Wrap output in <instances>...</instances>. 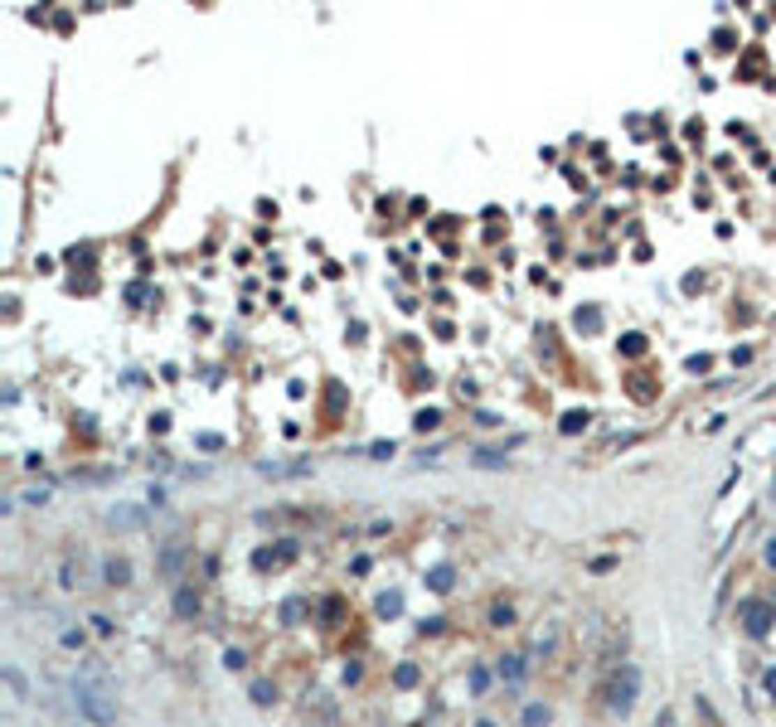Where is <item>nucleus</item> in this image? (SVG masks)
Listing matches in <instances>:
<instances>
[{
    "mask_svg": "<svg viewBox=\"0 0 776 727\" xmlns=\"http://www.w3.org/2000/svg\"><path fill=\"white\" fill-rule=\"evenodd\" d=\"M471 689H476V694H485V689H490V674H485V669H476V674H471Z\"/></svg>",
    "mask_w": 776,
    "mask_h": 727,
    "instance_id": "a878e982",
    "label": "nucleus"
},
{
    "mask_svg": "<svg viewBox=\"0 0 776 727\" xmlns=\"http://www.w3.org/2000/svg\"><path fill=\"white\" fill-rule=\"evenodd\" d=\"M476 727H495V723H476Z\"/></svg>",
    "mask_w": 776,
    "mask_h": 727,
    "instance_id": "c756f323",
    "label": "nucleus"
},
{
    "mask_svg": "<svg viewBox=\"0 0 776 727\" xmlns=\"http://www.w3.org/2000/svg\"><path fill=\"white\" fill-rule=\"evenodd\" d=\"M88 625H93V630H97V635H112V630H117V625H112V621H107V616H93V621H88Z\"/></svg>",
    "mask_w": 776,
    "mask_h": 727,
    "instance_id": "cd10ccee",
    "label": "nucleus"
},
{
    "mask_svg": "<svg viewBox=\"0 0 776 727\" xmlns=\"http://www.w3.org/2000/svg\"><path fill=\"white\" fill-rule=\"evenodd\" d=\"M549 723H553L549 703H529V708H524V727H549Z\"/></svg>",
    "mask_w": 776,
    "mask_h": 727,
    "instance_id": "4468645a",
    "label": "nucleus"
},
{
    "mask_svg": "<svg viewBox=\"0 0 776 727\" xmlns=\"http://www.w3.org/2000/svg\"><path fill=\"white\" fill-rule=\"evenodd\" d=\"M398 611H403V597H398V592H384V597H379V616H398Z\"/></svg>",
    "mask_w": 776,
    "mask_h": 727,
    "instance_id": "a211bd4d",
    "label": "nucleus"
},
{
    "mask_svg": "<svg viewBox=\"0 0 776 727\" xmlns=\"http://www.w3.org/2000/svg\"><path fill=\"white\" fill-rule=\"evenodd\" d=\"M59 587H64V592H83V587H93V563H88V553H68V558H64V567H59Z\"/></svg>",
    "mask_w": 776,
    "mask_h": 727,
    "instance_id": "20e7f679",
    "label": "nucleus"
},
{
    "mask_svg": "<svg viewBox=\"0 0 776 727\" xmlns=\"http://www.w3.org/2000/svg\"><path fill=\"white\" fill-rule=\"evenodd\" d=\"M393 684H398V689H412V684H417V669H412V664H403V669L393 674Z\"/></svg>",
    "mask_w": 776,
    "mask_h": 727,
    "instance_id": "412c9836",
    "label": "nucleus"
},
{
    "mask_svg": "<svg viewBox=\"0 0 776 727\" xmlns=\"http://www.w3.org/2000/svg\"><path fill=\"white\" fill-rule=\"evenodd\" d=\"M49 495H54L49 485H34V490H24L20 500H24V505H49Z\"/></svg>",
    "mask_w": 776,
    "mask_h": 727,
    "instance_id": "6ab92c4d",
    "label": "nucleus"
},
{
    "mask_svg": "<svg viewBox=\"0 0 776 727\" xmlns=\"http://www.w3.org/2000/svg\"><path fill=\"white\" fill-rule=\"evenodd\" d=\"M767 694L776 698V669H767Z\"/></svg>",
    "mask_w": 776,
    "mask_h": 727,
    "instance_id": "c85d7f7f",
    "label": "nucleus"
},
{
    "mask_svg": "<svg viewBox=\"0 0 776 727\" xmlns=\"http://www.w3.org/2000/svg\"><path fill=\"white\" fill-rule=\"evenodd\" d=\"M175 616H180V621L199 616V592H194V587H180V592H175Z\"/></svg>",
    "mask_w": 776,
    "mask_h": 727,
    "instance_id": "9d476101",
    "label": "nucleus"
},
{
    "mask_svg": "<svg viewBox=\"0 0 776 727\" xmlns=\"http://www.w3.org/2000/svg\"><path fill=\"white\" fill-rule=\"evenodd\" d=\"M500 674H505V679H509V684H514V679H519V674H524V659H519V655H509V659H505V664H500Z\"/></svg>",
    "mask_w": 776,
    "mask_h": 727,
    "instance_id": "aec40b11",
    "label": "nucleus"
},
{
    "mask_svg": "<svg viewBox=\"0 0 776 727\" xmlns=\"http://www.w3.org/2000/svg\"><path fill=\"white\" fill-rule=\"evenodd\" d=\"M636 694H641V669L636 664H616L611 669V684H606V708L616 718H626L636 708Z\"/></svg>",
    "mask_w": 776,
    "mask_h": 727,
    "instance_id": "f03ea898",
    "label": "nucleus"
},
{
    "mask_svg": "<svg viewBox=\"0 0 776 727\" xmlns=\"http://www.w3.org/2000/svg\"><path fill=\"white\" fill-rule=\"evenodd\" d=\"M253 703H258V708H272V703H277V689H272L267 679H258V684H253Z\"/></svg>",
    "mask_w": 776,
    "mask_h": 727,
    "instance_id": "2eb2a0df",
    "label": "nucleus"
},
{
    "mask_svg": "<svg viewBox=\"0 0 776 727\" xmlns=\"http://www.w3.org/2000/svg\"><path fill=\"white\" fill-rule=\"evenodd\" d=\"M558 427H563L568 436H578L582 427H587V413H582V408H573V413H563V422H558Z\"/></svg>",
    "mask_w": 776,
    "mask_h": 727,
    "instance_id": "dca6fc26",
    "label": "nucleus"
},
{
    "mask_svg": "<svg viewBox=\"0 0 776 727\" xmlns=\"http://www.w3.org/2000/svg\"><path fill=\"white\" fill-rule=\"evenodd\" d=\"M306 616H311V606H306L301 597H287V602H282V625H301Z\"/></svg>",
    "mask_w": 776,
    "mask_h": 727,
    "instance_id": "f8f14e48",
    "label": "nucleus"
},
{
    "mask_svg": "<svg viewBox=\"0 0 776 727\" xmlns=\"http://www.w3.org/2000/svg\"><path fill=\"white\" fill-rule=\"evenodd\" d=\"M64 698H68V708H73L88 727H112L117 723V694H112V674H107L102 664L73 669Z\"/></svg>",
    "mask_w": 776,
    "mask_h": 727,
    "instance_id": "f257e3e1",
    "label": "nucleus"
},
{
    "mask_svg": "<svg viewBox=\"0 0 776 727\" xmlns=\"http://www.w3.org/2000/svg\"><path fill=\"white\" fill-rule=\"evenodd\" d=\"M738 621L747 625V635H772V625H776V606L772 602H762V597H747V602H738Z\"/></svg>",
    "mask_w": 776,
    "mask_h": 727,
    "instance_id": "7ed1b4c3",
    "label": "nucleus"
},
{
    "mask_svg": "<svg viewBox=\"0 0 776 727\" xmlns=\"http://www.w3.org/2000/svg\"><path fill=\"white\" fill-rule=\"evenodd\" d=\"M621 349H626V354H641V349H646V335H626Z\"/></svg>",
    "mask_w": 776,
    "mask_h": 727,
    "instance_id": "393cba45",
    "label": "nucleus"
},
{
    "mask_svg": "<svg viewBox=\"0 0 776 727\" xmlns=\"http://www.w3.org/2000/svg\"><path fill=\"white\" fill-rule=\"evenodd\" d=\"M223 664H228V669H243L248 659H243V650H228V655H223Z\"/></svg>",
    "mask_w": 776,
    "mask_h": 727,
    "instance_id": "bb28decb",
    "label": "nucleus"
},
{
    "mask_svg": "<svg viewBox=\"0 0 776 727\" xmlns=\"http://www.w3.org/2000/svg\"><path fill=\"white\" fill-rule=\"evenodd\" d=\"M437 422H442V413L427 408V413H417V431H427V427H437Z\"/></svg>",
    "mask_w": 776,
    "mask_h": 727,
    "instance_id": "b1692460",
    "label": "nucleus"
},
{
    "mask_svg": "<svg viewBox=\"0 0 776 727\" xmlns=\"http://www.w3.org/2000/svg\"><path fill=\"white\" fill-rule=\"evenodd\" d=\"M471 461H476V466H485V470H490V466H505V456H500V451H476Z\"/></svg>",
    "mask_w": 776,
    "mask_h": 727,
    "instance_id": "4be33fe9",
    "label": "nucleus"
},
{
    "mask_svg": "<svg viewBox=\"0 0 776 727\" xmlns=\"http://www.w3.org/2000/svg\"><path fill=\"white\" fill-rule=\"evenodd\" d=\"M102 582H107V587H126V582H131V563H126V558H107V563H102Z\"/></svg>",
    "mask_w": 776,
    "mask_h": 727,
    "instance_id": "6e6552de",
    "label": "nucleus"
},
{
    "mask_svg": "<svg viewBox=\"0 0 776 727\" xmlns=\"http://www.w3.org/2000/svg\"><path fill=\"white\" fill-rule=\"evenodd\" d=\"M5 689H10V694H15V698H20V703H24V698H29V684H24V674H20V669H15V664H5Z\"/></svg>",
    "mask_w": 776,
    "mask_h": 727,
    "instance_id": "ddd939ff",
    "label": "nucleus"
},
{
    "mask_svg": "<svg viewBox=\"0 0 776 727\" xmlns=\"http://www.w3.org/2000/svg\"><path fill=\"white\" fill-rule=\"evenodd\" d=\"M296 558V543L291 538H282V543H272V553L262 548V553H253V567L258 572H267V567H282V563H291Z\"/></svg>",
    "mask_w": 776,
    "mask_h": 727,
    "instance_id": "423d86ee",
    "label": "nucleus"
},
{
    "mask_svg": "<svg viewBox=\"0 0 776 727\" xmlns=\"http://www.w3.org/2000/svg\"><path fill=\"white\" fill-rule=\"evenodd\" d=\"M151 523V510L146 505H112L107 510V528H121V533H136Z\"/></svg>",
    "mask_w": 776,
    "mask_h": 727,
    "instance_id": "39448f33",
    "label": "nucleus"
},
{
    "mask_svg": "<svg viewBox=\"0 0 776 727\" xmlns=\"http://www.w3.org/2000/svg\"><path fill=\"white\" fill-rule=\"evenodd\" d=\"M452 582H456V567H452V563H437V567L427 572V587H432V592H452Z\"/></svg>",
    "mask_w": 776,
    "mask_h": 727,
    "instance_id": "9b49d317",
    "label": "nucleus"
},
{
    "mask_svg": "<svg viewBox=\"0 0 776 727\" xmlns=\"http://www.w3.org/2000/svg\"><path fill=\"white\" fill-rule=\"evenodd\" d=\"M301 470H311V461H267L262 466L267 480H287V475H301Z\"/></svg>",
    "mask_w": 776,
    "mask_h": 727,
    "instance_id": "1a4fd4ad",
    "label": "nucleus"
},
{
    "mask_svg": "<svg viewBox=\"0 0 776 727\" xmlns=\"http://www.w3.org/2000/svg\"><path fill=\"white\" fill-rule=\"evenodd\" d=\"M185 558H190V548H185V543H170V548L161 553V577H180Z\"/></svg>",
    "mask_w": 776,
    "mask_h": 727,
    "instance_id": "0eeeda50",
    "label": "nucleus"
},
{
    "mask_svg": "<svg viewBox=\"0 0 776 727\" xmlns=\"http://www.w3.org/2000/svg\"><path fill=\"white\" fill-rule=\"evenodd\" d=\"M121 470H88V475H73V485H107V480H117Z\"/></svg>",
    "mask_w": 776,
    "mask_h": 727,
    "instance_id": "f3484780",
    "label": "nucleus"
},
{
    "mask_svg": "<svg viewBox=\"0 0 776 727\" xmlns=\"http://www.w3.org/2000/svg\"><path fill=\"white\" fill-rule=\"evenodd\" d=\"M490 621H495V625H509V621H514V611H509L505 602H495V606H490Z\"/></svg>",
    "mask_w": 776,
    "mask_h": 727,
    "instance_id": "5701e85b",
    "label": "nucleus"
}]
</instances>
